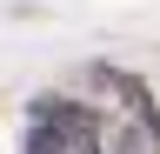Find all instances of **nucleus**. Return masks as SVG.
<instances>
[{
	"label": "nucleus",
	"mask_w": 160,
	"mask_h": 154,
	"mask_svg": "<svg viewBox=\"0 0 160 154\" xmlns=\"http://www.w3.org/2000/svg\"><path fill=\"white\" fill-rule=\"evenodd\" d=\"M100 154H160V114H120V121H100Z\"/></svg>",
	"instance_id": "nucleus-1"
}]
</instances>
